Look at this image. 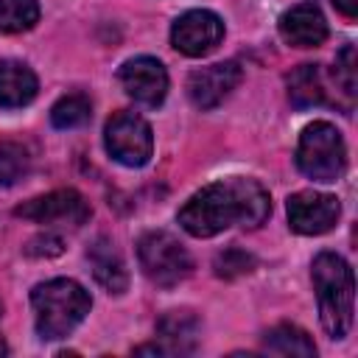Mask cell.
I'll use <instances>...</instances> for the list:
<instances>
[{"mask_svg": "<svg viewBox=\"0 0 358 358\" xmlns=\"http://www.w3.org/2000/svg\"><path fill=\"white\" fill-rule=\"evenodd\" d=\"M271 213L268 193L260 182L246 176L221 179L196 190L179 210V224L193 238H213L232 224L260 227Z\"/></svg>", "mask_w": 358, "mask_h": 358, "instance_id": "cell-1", "label": "cell"}, {"mask_svg": "<svg viewBox=\"0 0 358 358\" xmlns=\"http://www.w3.org/2000/svg\"><path fill=\"white\" fill-rule=\"evenodd\" d=\"M319 319L330 338H344L352 327L355 313V280L350 263L336 252H319L310 266Z\"/></svg>", "mask_w": 358, "mask_h": 358, "instance_id": "cell-2", "label": "cell"}, {"mask_svg": "<svg viewBox=\"0 0 358 358\" xmlns=\"http://www.w3.org/2000/svg\"><path fill=\"white\" fill-rule=\"evenodd\" d=\"M31 305H34L36 333L45 341H56L70 336L84 322V316L92 308V299L81 282L56 277V280L39 282L31 291Z\"/></svg>", "mask_w": 358, "mask_h": 358, "instance_id": "cell-3", "label": "cell"}, {"mask_svg": "<svg viewBox=\"0 0 358 358\" xmlns=\"http://www.w3.org/2000/svg\"><path fill=\"white\" fill-rule=\"evenodd\" d=\"M296 165L313 182H336L347 165L341 131L327 120H313L305 126L296 145Z\"/></svg>", "mask_w": 358, "mask_h": 358, "instance_id": "cell-4", "label": "cell"}, {"mask_svg": "<svg viewBox=\"0 0 358 358\" xmlns=\"http://www.w3.org/2000/svg\"><path fill=\"white\" fill-rule=\"evenodd\" d=\"M137 257L145 277L162 288L182 282L193 268L187 249L171 232H145L137 243Z\"/></svg>", "mask_w": 358, "mask_h": 358, "instance_id": "cell-5", "label": "cell"}, {"mask_svg": "<svg viewBox=\"0 0 358 358\" xmlns=\"http://www.w3.org/2000/svg\"><path fill=\"white\" fill-rule=\"evenodd\" d=\"M103 145L109 157L126 168H140L154 154V134L145 117L137 112H115L103 129Z\"/></svg>", "mask_w": 358, "mask_h": 358, "instance_id": "cell-6", "label": "cell"}, {"mask_svg": "<svg viewBox=\"0 0 358 358\" xmlns=\"http://www.w3.org/2000/svg\"><path fill=\"white\" fill-rule=\"evenodd\" d=\"M90 213L92 210L87 204V199L73 187L36 196L14 210V215L45 224V227H81L90 218Z\"/></svg>", "mask_w": 358, "mask_h": 358, "instance_id": "cell-7", "label": "cell"}, {"mask_svg": "<svg viewBox=\"0 0 358 358\" xmlns=\"http://www.w3.org/2000/svg\"><path fill=\"white\" fill-rule=\"evenodd\" d=\"M224 39V22L207 8L185 11L171 28V45L185 56H207Z\"/></svg>", "mask_w": 358, "mask_h": 358, "instance_id": "cell-8", "label": "cell"}, {"mask_svg": "<svg viewBox=\"0 0 358 358\" xmlns=\"http://www.w3.org/2000/svg\"><path fill=\"white\" fill-rule=\"evenodd\" d=\"M288 224L299 235H322L333 229V224L341 215V204L330 193L316 190H299L288 196Z\"/></svg>", "mask_w": 358, "mask_h": 358, "instance_id": "cell-9", "label": "cell"}, {"mask_svg": "<svg viewBox=\"0 0 358 358\" xmlns=\"http://www.w3.org/2000/svg\"><path fill=\"white\" fill-rule=\"evenodd\" d=\"M117 78H120V87L126 90V95L143 106H159L168 95V73H165L162 62H157L151 56L129 59L117 70Z\"/></svg>", "mask_w": 358, "mask_h": 358, "instance_id": "cell-10", "label": "cell"}, {"mask_svg": "<svg viewBox=\"0 0 358 358\" xmlns=\"http://www.w3.org/2000/svg\"><path fill=\"white\" fill-rule=\"evenodd\" d=\"M241 78H243V70L238 62H218L210 67H199L187 78V95L193 106L213 109L241 84Z\"/></svg>", "mask_w": 358, "mask_h": 358, "instance_id": "cell-11", "label": "cell"}, {"mask_svg": "<svg viewBox=\"0 0 358 358\" xmlns=\"http://www.w3.org/2000/svg\"><path fill=\"white\" fill-rule=\"evenodd\" d=\"M280 36L294 48H316L327 39V22L324 14L313 3L291 6L280 17Z\"/></svg>", "mask_w": 358, "mask_h": 358, "instance_id": "cell-12", "label": "cell"}, {"mask_svg": "<svg viewBox=\"0 0 358 358\" xmlns=\"http://www.w3.org/2000/svg\"><path fill=\"white\" fill-rule=\"evenodd\" d=\"M36 76L28 64L17 59L0 62V106L3 109H20L36 98Z\"/></svg>", "mask_w": 358, "mask_h": 358, "instance_id": "cell-13", "label": "cell"}, {"mask_svg": "<svg viewBox=\"0 0 358 358\" xmlns=\"http://www.w3.org/2000/svg\"><path fill=\"white\" fill-rule=\"evenodd\" d=\"M87 260L92 266V274L98 280V285H103L109 294H123L129 285V274L123 266V257L117 255V249L109 241H95L87 252Z\"/></svg>", "mask_w": 358, "mask_h": 358, "instance_id": "cell-14", "label": "cell"}, {"mask_svg": "<svg viewBox=\"0 0 358 358\" xmlns=\"http://www.w3.org/2000/svg\"><path fill=\"white\" fill-rule=\"evenodd\" d=\"M288 98L296 109H310L327 101V87L319 64H299L288 76Z\"/></svg>", "mask_w": 358, "mask_h": 358, "instance_id": "cell-15", "label": "cell"}, {"mask_svg": "<svg viewBox=\"0 0 358 358\" xmlns=\"http://www.w3.org/2000/svg\"><path fill=\"white\" fill-rule=\"evenodd\" d=\"M157 333L165 341V352H190L196 347L199 319L190 310H171L159 319Z\"/></svg>", "mask_w": 358, "mask_h": 358, "instance_id": "cell-16", "label": "cell"}, {"mask_svg": "<svg viewBox=\"0 0 358 358\" xmlns=\"http://www.w3.org/2000/svg\"><path fill=\"white\" fill-rule=\"evenodd\" d=\"M266 350L268 352H280V355H302V358H310L316 355V347L310 341V336L294 324H277L266 333L263 338Z\"/></svg>", "mask_w": 358, "mask_h": 358, "instance_id": "cell-17", "label": "cell"}, {"mask_svg": "<svg viewBox=\"0 0 358 358\" xmlns=\"http://www.w3.org/2000/svg\"><path fill=\"white\" fill-rule=\"evenodd\" d=\"M39 22L36 0H0V34H22Z\"/></svg>", "mask_w": 358, "mask_h": 358, "instance_id": "cell-18", "label": "cell"}, {"mask_svg": "<svg viewBox=\"0 0 358 358\" xmlns=\"http://www.w3.org/2000/svg\"><path fill=\"white\" fill-rule=\"evenodd\" d=\"M90 115H92L90 98L81 95V92H70V95H64V98H59L53 103L50 123L56 129H78V126H84L90 120Z\"/></svg>", "mask_w": 358, "mask_h": 358, "instance_id": "cell-19", "label": "cell"}, {"mask_svg": "<svg viewBox=\"0 0 358 358\" xmlns=\"http://www.w3.org/2000/svg\"><path fill=\"white\" fill-rule=\"evenodd\" d=\"M31 171V154L17 140H0V185H14Z\"/></svg>", "mask_w": 358, "mask_h": 358, "instance_id": "cell-20", "label": "cell"}, {"mask_svg": "<svg viewBox=\"0 0 358 358\" xmlns=\"http://www.w3.org/2000/svg\"><path fill=\"white\" fill-rule=\"evenodd\" d=\"M333 78L338 84V90L347 98H355V87H358V64H355V45H344L336 56V70Z\"/></svg>", "mask_w": 358, "mask_h": 358, "instance_id": "cell-21", "label": "cell"}, {"mask_svg": "<svg viewBox=\"0 0 358 358\" xmlns=\"http://www.w3.org/2000/svg\"><path fill=\"white\" fill-rule=\"evenodd\" d=\"M255 268V257L246 255L243 249H227L215 257V274L224 277V280H232V277H241V274H249Z\"/></svg>", "mask_w": 358, "mask_h": 358, "instance_id": "cell-22", "label": "cell"}, {"mask_svg": "<svg viewBox=\"0 0 358 358\" xmlns=\"http://www.w3.org/2000/svg\"><path fill=\"white\" fill-rule=\"evenodd\" d=\"M25 252H28V255H45V257H53V255L62 252V241H59L56 235H39V238L28 241Z\"/></svg>", "mask_w": 358, "mask_h": 358, "instance_id": "cell-23", "label": "cell"}, {"mask_svg": "<svg viewBox=\"0 0 358 358\" xmlns=\"http://www.w3.org/2000/svg\"><path fill=\"white\" fill-rule=\"evenodd\" d=\"M333 6H336L344 17H350V20L358 14V0H333Z\"/></svg>", "mask_w": 358, "mask_h": 358, "instance_id": "cell-24", "label": "cell"}, {"mask_svg": "<svg viewBox=\"0 0 358 358\" xmlns=\"http://www.w3.org/2000/svg\"><path fill=\"white\" fill-rule=\"evenodd\" d=\"M6 352H8V347H6V341L0 338V355H6Z\"/></svg>", "mask_w": 358, "mask_h": 358, "instance_id": "cell-25", "label": "cell"}, {"mask_svg": "<svg viewBox=\"0 0 358 358\" xmlns=\"http://www.w3.org/2000/svg\"><path fill=\"white\" fill-rule=\"evenodd\" d=\"M0 313H3V305H0Z\"/></svg>", "mask_w": 358, "mask_h": 358, "instance_id": "cell-26", "label": "cell"}]
</instances>
